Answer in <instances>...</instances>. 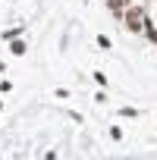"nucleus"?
Here are the masks:
<instances>
[{
  "mask_svg": "<svg viewBox=\"0 0 157 160\" xmlns=\"http://www.w3.org/2000/svg\"><path fill=\"white\" fill-rule=\"evenodd\" d=\"M110 138H113V141H123V129H119V126H110Z\"/></svg>",
  "mask_w": 157,
  "mask_h": 160,
  "instance_id": "nucleus-6",
  "label": "nucleus"
},
{
  "mask_svg": "<svg viewBox=\"0 0 157 160\" xmlns=\"http://www.w3.org/2000/svg\"><path fill=\"white\" fill-rule=\"evenodd\" d=\"M3 69H7V66H3V60H0V72H3Z\"/></svg>",
  "mask_w": 157,
  "mask_h": 160,
  "instance_id": "nucleus-12",
  "label": "nucleus"
},
{
  "mask_svg": "<svg viewBox=\"0 0 157 160\" xmlns=\"http://www.w3.org/2000/svg\"><path fill=\"white\" fill-rule=\"evenodd\" d=\"M94 41H98V47H101V50H110V47H113V41H110L107 35H98Z\"/></svg>",
  "mask_w": 157,
  "mask_h": 160,
  "instance_id": "nucleus-5",
  "label": "nucleus"
},
{
  "mask_svg": "<svg viewBox=\"0 0 157 160\" xmlns=\"http://www.w3.org/2000/svg\"><path fill=\"white\" fill-rule=\"evenodd\" d=\"M91 75H94V82H98L101 88H107V75H104V72H91Z\"/></svg>",
  "mask_w": 157,
  "mask_h": 160,
  "instance_id": "nucleus-7",
  "label": "nucleus"
},
{
  "mask_svg": "<svg viewBox=\"0 0 157 160\" xmlns=\"http://www.w3.org/2000/svg\"><path fill=\"white\" fill-rule=\"evenodd\" d=\"M7 50H10L13 57H25V50H28V47H25V41H19V38H13V41L7 44Z\"/></svg>",
  "mask_w": 157,
  "mask_h": 160,
  "instance_id": "nucleus-3",
  "label": "nucleus"
},
{
  "mask_svg": "<svg viewBox=\"0 0 157 160\" xmlns=\"http://www.w3.org/2000/svg\"><path fill=\"white\" fill-rule=\"evenodd\" d=\"M123 25H126V32H132V35H141L144 32V22H148V13H144V7L138 3V0H135V3L123 13V19H119Z\"/></svg>",
  "mask_w": 157,
  "mask_h": 160,
  "instance_id": "nucleus-1",
  "label": "nucleus"
},
{
  "mask_svg": "<svg viewBox=\"0 0 157 160\" xmlns=\"http://www.w3.org/2000/svg\"><path fill=\"white\" fill-rule=\"evenodd\" d=\"M0 91H3V94H7V91H13V82H10V78H3V82H0Z\"/></svg>",
  "mask_w": 157,
  "mask_h": 160,
  "instance_id": "nucleus-11",
  "label": "nucleus"
},
{
  "mask_svg": "<svg viewBox=\"0 0 157 160\" xmlns=\"http://www.w3.org/2000/svg\"><path fill=\"white\" fill-rule=\"evenodd\" d=\"M22 32H25V25H16V28H7V32H3V38H7V41H13V38H19Z\"/></svg>",
  "mask_w": 157,
  "mask_h": 160,
  "instance_id": "nucleus-4",
  "label": "nucleus"
},
{
  "mask_svg": "<svg viewBox=\"0 0 157 160\" xmlns=\"http://www.w3.org/2000/svg\"><path fill=\"white\" fill-rule=\"evenodd\" d=\"M110 98H107V91H94V104H107Z\"/></svg>",
  "mask_w": 157,
  "mask_h": 160,
  "instance_id": "nucleus-8",
  "label": "nucleus"
},
{
  "mask_svg": "<svg viewBox=\"0 0 157 160\" xmlns=\"http://www.w3.org/2000/svg\"><path fill=\"white\" fill-rule=\"evenodd\" d=\"M132 3H135V0H107V10H110L113 19H123V13H126Z\"/></svg>",
  "mask_w": 157,
  "mask_h": 160,
  "instance_id": "nucleus-2",
  "label": "nucleus"
},
{
  "mask_svg": "<svg viewBox=\"0 0 157 160\" xmlns=\"http://www.w3.org/2000/svg\"><path fill=\"white\" fill-rule=\"evenodd\" d=\"M53 98H60V101H66V98H69V88H57V91H53Z\"/></svg>",
  "mask_w": 157,
  "mask_h": 160,
  "instance_id": "nucleus-10",
  "label": "nucleus"
},
{
  "mask_svg": "<svg viewBox=\"0 0 157 160\" xmlns=\"http://www.w3.org/2000/svg\"><path fill=\"white\" fill-rule=\"evenodd\" d=\"M119 116H129V119H135V116H138V110H132V107H123V110H119Z\"/></svg>",
  "mask_w": 157,
  "mask_h": 160,
  "instance_id": "nucleus-9",
  "label": "nucleus"
}]
</instances>
